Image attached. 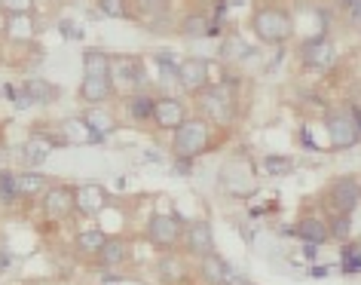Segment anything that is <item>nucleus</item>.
Here are the masks:
<instances>
[{
    "mask_svg": "<svg viewBox=\"0 0 361 285\" xmlns=\"http://www.w3.org/2000/svg\"><path fill=\"white\" fill-rule=\"evenodd\" d=\"M150 239L162 248H171L180 239V221L171 218V215H153L150 218V227H147Z\"/></svg>",
    "mask_w": 361,
    "mask_h": 285,
    "instance_id": "nucleus-9",
    "label": "nucleus"
},
{
    "mask_svg": "<svg viewBox=\"0 0 361 285\" xmlns=\"http://www.w3.org/2000/svg\"><path fill=\"white\" fill-rule=\"evenodd\" d=\"M116 68H120V80L126 86H141L144 83V71H141V61L138 59H120L116 61Z\"/></svg>",
    "mask_w": 361,
    "mask_h": 285,
    "instance_id": "nucleus-22",
    "label": "nucleus"
},
{
    "mask_svg": "<svg viewBox=\"0 0 361 285\" xmlns=\"http://www.w3.org/2000/svg\"><path fill=\"white\" fill-rule=\"evenodd\" d=\"M16 184H19V197H31V193H40L47 181L37 172H25V175H16Z\"/></svg>",
    "mask_w": 361,
    "mask_h": 285,
    "instance_id": "nucleus-25",
    "label": "nucleus"
},
{
    "mask_svg": "<svg viewBox=\"0 0 361 285\" xmlns=\"http://www.w3.org/2000/svg\"><path fill=\"white\" fill-rule=\"evenodd\" d=\"M200 104H202V111L209 114L212 120H218V123H230L233 114H236V95L230 92L227 83H221V86H205Z\"/></svg>",
    "mask_w": 361,
    "mask_h": 285,
    "instance_id": "nucleus-4",
    "label": "nucleus"
},
{
    "mask_svg": "<svg viewBox=\"0 0 361 285\" xmlns=\"http://www.w3.org/2000/svg\"><path fill=\"white\" fill-rule=\"evenodd\" d=\"M104 243H107V236L98 234V230H86V234L77 236V248H80V252H89V255H98Z\"/></svg>",
    "mask_w": 361,
    "mask_h": 285,
    "instance_id": "nucleus-24",
    "label": "nucleus"
},
{
    "mask_svg": "<svg viewBox=\"0 0 361 285\" xmlns=\"http://www.w3.org/2000/svg\"><path fill=\"white\" fill-rule=\"evenodd\" d=\"M328 230H331V236H337V239H346V236H349V218H346V215H340V218L334 221V224H331Z\"/></svg>",
    "mask_w": 361,
    "mask_h": 285,
    "instance_id": "nucleus-33",
    "label": "nucleus"
},
{
    "mask_svg": "<svg viewBox=\"0 0 361 285\" xmlns=\"http://www.w3.org/2000/svg\"><path fill=\"white\" fill-rule=\"evenodd\" d=\"M251 28L264 43H285L291 40L294 34V19L279 6H260V10L251 16Z\"/></svg>",
    "mask_w": 361,
    "mask_h": 285,
    "instance_id": "nucleus-1",
    "label": "nucleus"
},
{
    "mask_svg": "<svg viewBox=\"0 0 361 285\" xmlns=\"http://www.w3.org/2000/svg\"><path fill=\"white\" fill-rule=\"evenodd\" d=\"M83 120L89 123V129H92L98 138L107 135V132L114 129V117H111V114H107V111L98 108V104H95V108H89V111H86V117H83Z\"/></svg>",
    "mask_w": 361,
    "mask_h": 285,
    "instance_id": "nucleus-20",
    "label": "nucleus"
},
{
    "mask_svg": "<svg viewBox=\"0 0 361 285\" xmlns=\"http://www.w3.org/2000/svg\"><path fill=\"white\" fill-rule=\"evenodd\" d=\"M349 10H352V19L361 25V0H349Z\"/></svg>",
    "mask_w": 361,
    "mask_h": 285,
    "instance_id": "nucleus-36",
    "label": "nucleus"
},
{
    "mask_svg": "<svg viewBox=\"0 0 361 285\" xmlns=\"http://www.w3.org/2000/svg\"><path fill=\"white\" fill-rule=\"evenodd\" d=\"M153 99H144V95H138V99H132V117H138V120H147L153 117Z\"/></svg>",
    "mask_w": 361,
    "mask_h": 285,
    "instance_id": "nucleus-31",
    "label": "nucleus"
},
{
    "mask_svg": "<svg viewBox=\"0 0 361 285\" xmlns=\"http://www.w3.org/2000/svg\"><path fill=\"white\" fill-rule=\"evenodd\" d=\"M300 59H303V65H310V68H331L334 61H337V47H334L328 37H315L310 43H303Z\"/></svg>",
    "mask_w": 361,
    "mask_h": 285,
    "instance_id": "nucleus-8",
    "label": "nucleus"
},
{
    "mask_svg": "<svg viewBox=\"0 0 361 285\" xmlns=\"http://www.w3.org/2000/svg\"><path fill=\"white\" fill-rule=\"evenodd\" d=\"M264 166L269 169V175H288V172L294 169V163H291L288 157H267Z\"/></svg>",
    "mask_w": 361,
    "mask_h": 285,
    "instance_id": "nucleus-30",
    "label": "nucleus"
},
{
    "mask_svg": "<svg viewBox=\"0 0 361 285\" xmlns=\"http://www.w3.org/2000/svg\"><path fill=\"white\" fill-rule=\"evenodd\" d=\"M107 206V190L102 184H83L77 190V209L83 215H98Z\"/></svg>",
    "mask_w": 361,
    "mask_h": 285,
    "instance_id": "nucleus-12",
    "label": "nucleus"
},
{
    "mask_svg": "<svg viewBox=\"0 0 361 285\" xmlns=\"http://www.w3.org/2000/svg\"><path fill=\"white\" fill-rule=\"evenodd\" d=\"M209 74H212V65L205 59H184L178 65V83L187 92H202L209 86Z\"/></svg>",
    "mask_w": 361,
    "mask_h": 285,
    "instance_id": "nucleus-6",
    "label": "nucleus"
},
{
    "mask_svg": "<svg viewBox=\"0 0 361 285\" xmlns=\"http://www.w3.org/2000/svg\"><path fill=\"white\" fill-rule=\"evenodd\" d=\"M297 236L306 239V243H312V245H319V243H324V239L331 236V230L319 218H303L300 224H297Z\"/></svg>",
    "mask_w": 361,
    "mask_h": 285,
    "instance_id": "nucleus-17",
    "label": "nucleus"
},
{
    "mask_svg": "<svg viewBox=\"0 0 361 285\" xmlns=\"http://www.w3.org/2000/svg\"><path fill=\"white\" fill-rule=\"evenodd\" d=\"M74 209H77V190H71L65 184L49 187L47 197H43V212H47V218H52V221L68 218Z\"/></svg>",
    "mask_w": 361,
    "mask_h": 285,
    "instance_id": "nucleus-5",
    "label": "nucleus"
},
{
    "mask_svg": "<svg viewBox=\"0 0 361 285\" xmlns=\"http://www.w3.org/2000/svg\"><path fill=\"white\" fill-rule=\"evenodd\" d=\"M209 123L193 117V120H184L180 126L175 129V154L178 159H190L196 154H202L205 145H209Z\"/></svg>",
    "mask_w": 361,
    "mask_h": 285,
    "instance_id": "nucleus-3",
    "label": "nucleus"
},
{
    "mask_svg": "<svg viewBox=\"0 0 361 285\" xmlns=\"http://www.w3.org/2000/svg\"><path fill=\"white\" fill-rule=\"evenodd\" d=\"M202 279L209 282V285H227L230 282V267H227V261L224 257H218L214 252H209V255H202Z\"/></svg>",
    "mask_w": 361,
    "mask_h": 285,
    "instance_id": "nucleus-13",
    "label": "nucleus"
},
{
    "mask_svg": "<svg viewBox=\"0 0 361 285\" xmlns=\"http://www.w3.org/2000/svg\"><path fill=\"white\" fill-rule=\"evenodd\" d=\"M80 95H83L86 102H104L107 95H111V77H89L83 74V83H80Z\"/></svg>",
    "mask_w": 361,
    "mask_h": 285,
    "instance_id": "nucleus-16",
    "label": "nucleus"
},
{
    "mask_svg": "<svg viewBox=\"0 0 361 285\" xmlns=\"http://www.w3.org/2000/svg\"><path fill=\"white\" fill-rule=\"evenodd\" d=\"M248 43L239 37V34H230L227 40H224V47H221V56L224 59H245L248 56Z\"/></svg>",
    "mask_w": 361,
    "mask_h": 285,
    "instance_id": "nucleus-26",
    "label": "nucleus"
},
{
    "mask_svg": "<svg viewBox=\"0 0 361 285\" xmlns=\"http://www.w3.org/2000/svg\"><path fill=\"white\" fill-rule=\"evenodd\" d=\"M25 95H28L34 104H47V102L56 99V86H49L47 80H40V77H34L28 83V92H25Z\"/></svg>",
    "mask_w": 361,
    "mask_h": 285,
    "instance_id": "nucleus-23",
    "label": "nucleus"
},
{
    "mask_svg": "<svg viewBox=\"0 0 361 285\" xmlns=\"http://www.w3.org/2000/svg\"><path fill=\"white\" fill-rule=\"evenodd\" d=\"M187 248L200 257L214 252V230L209 221H193V224L187 227Z\"/></svg>",
    "mask_w": 361,
    "mask_h": 285,
    "instance_id": "nucleus-11",
    "label": "nucleus"
},
{
    "mask_svg": "<svg viewBox=\"0 0 361 285\" xmlns=\"http://www.w3.org/2000/svg\"><path fill=\"white\" fill-rule=\"evenodd\" d=\"M212 31H214L212 22L205 19V16H200V13L187 16V19L180 22V34H184V37H190V40H200V37H205V34H212Z\"/></svg>",
    "mask_w": 361,
    "mask_h": 285,
    "instance_id": "nucleus-18",
    "label": "nucleus"
},
{
    "mask_svg": "<svg viewBox=\"0 0 361 285\" xmlns=\"http://www.w3.org/2000/svg\"><path fill=\"white\" fill-rule=\"evenodd\" d=\"M83 74L89 77H111L114 74V61L102 49H86L83 52Z\"/></svg>",
    "mask_w": 361,
    "mask_h": 285,
    "instance_id": "nucleus-15",
    "label": "nucleus"
},
{
    "mask_svg": "<svg viewBox=\"0 0 361 285\" xmlns=\"http://www.w3.org/2000/svg\"><path fill=\"white\" fill-rule=\"evenodd\" d=\"M61 132H65L68 141H74V145H83V141H95L98 135L92 129H89L86 120H68L65 126H61Z\"/></svg>",
    "mask_w": 361,
    "mask_h": 285,
    "instance_id": "nucleus-21",
    "label": "nucleus"
},
{
    "mask_svg": "<svg viewBox=\"0 0 361 285\" xmlns=\"http://www.w3.org/2000/svg\"><path fill=\"white\" fill-rule=\"evenodd\" d=\"M49 154H52V141L43 138V135L28 138V141H25V147H22V159H25V166H31V169H37V166L47 163Z\"/></svg>",
    "mask_w": 361,
    "mask_h": 285,
    "instance_id": "nucleus-14",
    "label": "nucleus"
},
{
    "mask_svg": "<svg viewBox=\"0 0 361 285\" xmlns=\"http://www.w3.org/2000/svg\"><path fill=\"white\" fill-rule=\"evenodd\" d=\"M138 6H141V13L153 16V13H162V10H166V0H138Z\"/></svg>",
    "mask_w": 361,
    "mask_h": 285,
    "instance_id": "nucleus-34",
    "label": "nucleus"
},
{
    "mask_svg": "<svg viewBox=\"0 0 361 285\" xmlns=\"http://www.w3.org/2000/svg\"><path fill=\"white\" fill-rule=\"evenodd\" d=\"M328 138H331V147H352L361 141V114L355 108H340V111H331L328 114Z\"/></svg>",
    "mask_w": 361,
    "mask_h": 285,
    "instance_id": "nucleus-2",
    "label": "nucleus"
},
{
    "mask_svg": "<svg viewBox=\"0 0 361 285\" xmlns=\"http://www.w3.org/2000/svg\"><path fill=\"white\" fill-rule=\"evenodd\" d=\"M98 257H102L104 267H116L129 257V248H126L123 239H107V243L102 245V252H98Z\"/></svg>",
    "mask_w": 361,
    "mask_h": 285,
    "instance_id": "nucleus-19",
    "label": "nucleus"
},
{
    "mask_svg": "<svg viewBox=\"0 0 361 285\" xmlns=\"http://www.w3.org/2000/svg\"><path fill=\"white\" fill-rule=\"evenodd\" d=\"M16 197H19V184H16V175L0 172V200H4V202H13Z\"/></svg>",
    "mask_w": 361,
    "mask_h": 285,
    "instance_id": "nucleus-28",
    "label": "nucleus"
},
{
    "mask_svg": "<svg viewBox=\"0 0 361 285\" xmlns=\"http://www.w3.org/2000/svg\"><path fill=\"white\" fill-rule=\"evenodd\" d=\"M34 25H31V19H28V13L25 16H10V37H19V40H25V37H31V31Z\"/></svg>",
    "mask_w": 361,
    "mask_h": 285,
    "instance_id": "nucleus-27",
    "label": "nucleus"
},
{
    "mask_svg": "<svg viewBox=\"0 0 361 285\" xmlns=\"http://www.w3.org/2000/svg\"><path fill=\"white\" fill-rule=\"evenodd\" d=\"M331 202L340 215H352L361 202V184L352 181V178H340V181L331 184Z\"/></svg>",
    "mask_w": 361,
    "mask_h": 285,
    "instance_id": "nucleus-7",
    "label": "nucleus"
},
{
    "mask_svg": "<svg viewBox=\"0 0 361 285\" xmlns=\"http://www.w3.org/2000/svg\"><path fill=\"white\" fill-rule=\"evenodd\" d=\"M98 10L104 16H111V19H126V16H129L123 0H98Z\"/></svg>",
    "mask_w": 361,
    "mask_h": 285,
    "instance_id": "nucleus-29",
    "label": "nucleus"
},
{
    "mask_svg": "<svg viewBox=\"0 0 361 285\" xmlns=\"http://www.w3.org/2000/svg\"><path fill=\"white\" fill-rule=\"evenodd\" d=\"M34 6V0H0V10H6L10 16H25Z\"/></svg>",
    "mask_w": 361,
    "mask_h": 285,
    "instance_id": "nucleus-32",
    "label": "nucleus"
},
{
    "mask_svg": "<svg viewBox=\"0 0 361 285\" xmlns=\"http://www.w3.org/2000/svg\"><path fill=\"white\" fill-rule=\"evenodd\" d=\"M153 120H157L159 129H178L184 123V102L178 99H157L153 104Z\"/></svg>",
    "mask_w": 361,
    "mask_h": 285,
    "instance_id": "nucleus-10",
    "label": "nucleus"
},
{
    "mask_svg": "<svg viewBox=\"0 0 361 285\" xmlns=\"http://www.w3.org/2000/svg\"><path fill=\"white\" fill-rule=\"evenodd\" d=\"M159 270H162V276H166V279H178V276H180V264H178V261H162Z\"/></svg>",
    "mask_w": 361,
    "mask_h": 285,
    "instance_id": "nucleus-35",
    "label": "nucleus"
}]
</instances>
